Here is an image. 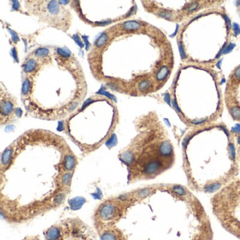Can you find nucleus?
Masks as SVG:
<instances>
[{
  "instance_id": "4",
  "label": "nucleus",
  "mask_w": 240,
  "mask_h": 240,
  "mask_svg": "<svg viewBox=\"0 0 240 240\" xmlns=\"http://www.w3.org/2000/svg\"><path fill=\"white\" fill-rule=\"evenodd\" d=\"M14 109V104L10 100L1 101V116H8L12 114Z\"/></svg>"
},
{
  "instance_id": "10",
  "label": "nucleus",
  "mask_w": 240,
  "mask_h": 240,
  "mask_svg": "<svg viewBox=\"0 0 240 240\" xmlns=\"http://www.w3.org/2000/svg\"><path fill=\"white\" fill-rule=\"evenodd\" d=\"M48 10L52 14H56L59 11L58 4H56V1H51L48 5Z\"/></svg>"
},
{
  "instance_id": "13",
  "label": "nucleus",
  "mask_w": 240,
  "mask_h": 240,
  "mask_svg": "<svg viewBox=\"0 0 240 240\" xmlns=\"http://www.w3.org/2000/svg\"><path fill=\"white\" fill-rule=\"evenodd\" d=\"M30 87H31V86H30V81L28 79H26L24 81V82H23V87H22V94L24 95H27L28 92H29Z\"/></svg>"
},
{
  "instance_id": "8",
  "label": "nucleus",
  "mask_w": 240,
  "mask_h": 240,
  "mask_svg": "<svg viewBox=\"0 0 240 240\" xmlns=\"http://www.w3.org/2000/svg\"><path fill=\"white\" fill-rule=\"evenodd\" d=\"M151 86H152V82H151L149 80H145L142 81V82H140L139 84H138L137 88L139 91L144 92L149 90V89L151 87Z\"/></svg>"
},
{
  "instance_id": "3",
  "label": "nucleus",
  "mask_w": 240,
  "mask_h": 240,
  "mask_svg": "<svg viewBox=\"0 0 240 240\" xmlns=\"http://www.w3.org/2000/svg\"><path fill=\"white\" fill-rule=\"evenodd\" d=\"M211 206L222 225L240 238V177L213 194Z\"/></svg>"
},
{
  "instance_id": "14",
  "label": "nucleus",
  "mask_w": 240,
  "mask_h": 240,
  "mask_svg": "<svg viewBox=\"0 0 240 240\" xmlns=\"http://www.w3.org/2000/svg\"><path fill=\"white\" fill-rule=\"evenodd\" d=\"M58 52L60 55L63 56L67 57L70 56V52L66 49H58Z\"/></svg>"
},
{
  "instance_id": "12",
  "label": "nucleus",
  "mask_w": 240,
  "mask_h": 240,
  "mask_svg": "<svg viewBox=\"0 0 240 240\" xmlns=\"http://www.w3.org/2000/svg\"><path fill=\"white\" fill-rule=\"evenodd\" d=\"M49 51L47 48H39L35 52V54L37 57H45L49 54Z\"/></svg>"
},
{
  "instance_id": "15",
  "label": "nucleus",
  "mask_w": 240,
  "mask_h": 240,
  "mask_svg": "<svg viewBox=\"0 0 240 240\" xmlns=\"http://www.w3.org/2000/svg\"><path fill=\"white\" fill-rule=\"evenodd\" d=\"M234 30H235V32L236 34H238V33L240 32V30H239V26H238L237 24H235V26H234Z\"/></svg>"
},
{
  "instance_id": "9",
  "label": "nucleus",
  "mask_w": 240,
  "mask_h": 240,
  "mask_svg": "<svg viewBox=\"0 0 240 240\" xmlns=\"http://www.w3.org/2000/svg\"><path fill=\"white\" fill-rule=\"evenodd\" d=\"M108 40V35L106 33H103L98 38L97 40L95 42V44L97 47H101L106 43Z\"/></svg>"
},
{
  "instance_id": "1",
  "label": "nucleus",
  "mask_w": 240,
  "mask_h": 240,
  "mask_svg": "<svg viewBox=\"0 0 240 240\" xmlns=\"http://www.w3.org/2000/svg\"><path fill=\"white\" fill-rule=\"evenodd\" d=\"M233 132L222 124L194 128L182 142V170L194 192L214 194L238 177Z\"/></svg>"
},
{
  "instance_id": "11",
  "label": "nucleus",
  "mask_w": 240,
  "mask_h": 240,
  "mask_svg": "<svg viewBox=\"0 0 240 240\" xmlns=\"http://www.w3.org/2000/svg\"><path fill=\"white\" fill-rule=\"evenodd\" d=\"M233 131L238 134V136L235 137V138H236V139H237V142L235 144H236L237 155V158H238V160H239V163L240 165V131H235V130H233Z\"/></svg>"
},
{
  "instance_id": "5",
  "label": "nucleus",
  "mask_w": 240,
  "mask_h": 240,
  "mask_svg": "<svg viewBox=\"0 0 240 240\" xmlns=\"http://www.w3.org/2000/svg\"><path fill=\"white\" fill-rule=\"evenodd\" d=\"M142 28V25L136 20H127L122 24V28L124 31H137Z\"/></svg>"
},
{
  "instance_id": "6",
  "label": "nucleus",
  "mask_w": 240,
  "mask_h": 240,
  "mask_svg": "<svg viewBox=\"0 0 240 240\" xmlns=\"http://www.w3.org/2000/svg\"><path fill=\"white\" fill-rule=\"evenodd\" d=\"M170 73L169 68L167 66H163L161 68H159L156 74V79L158 80L161 81L163 80L168 76V73Z\"/></svg>"
},
{
  "instance_id": "2",
  "label": "nucleus",
  "mask_w": 240,
  "mask_h": 240,
  "mask_svg": "<svg viewBox=\"0 0 240 240\" xmlns=\"http://www.w3.org/2000/svg\"><path fill=\"white\" fill-rule=\"evenodd\" d=\"M128 169L130 183L151 180L174 166L175 154L167 132L161 124L154 122L144 130L133 146L120 154Z\"/></svg>"
},
{
  "instance_id": "7",
  "label": "nucleus",
  "mask_w": 240,
  "mask_h": 240,
  "mask_svg": "<svg viewBox=\"0 0 240 240\" xmlns=\"http://www.w3.org/2000/svg\"><path fill=\"white\" fill-rule=\"evenodd\" d=\"M37 67V63L36 61L33 58L28 60L27 63L24 66V71L25 73H31L33 72Z\"/></svg>"
}]
</instances>
